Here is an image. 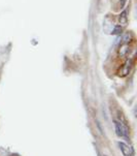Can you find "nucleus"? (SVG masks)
Segmentation results:
<instances>
[{
  "label": "nucleus",
  "instance_id": "f03ea898",
  "mask_svg": "<svg viewBox=\"0 0 137 156\" xmlns=\"http://www.w3.org/2000/svg\"><path fill=\"white\" fill-rule=\"evenodd\" d=\"M118 147H120L121 151L123 152V154L125 156H134V151L132 147H130L129 145L125 144L123 142H120L118 143Z\"/></svg>",
  "mask_w": 137,
  "mask_h": 156
},
{
  "label": "nucleus",
  "instance_id": "f257e3e1",
  "mask_svg": "<svg viewBox=\"0 0 137 156\" xmlns=\"http://www.w3.org/2000/svg\"><path fill=\"white\" fill-rule=\"evenodd\" d=\"M115 133L118 136L126 137L128 139L130 136V130H129L128 126L126 124H124L122 121H115Z\"/></svg>",
  "mask_w": 137,
  "mask_h": 156
},
{
  "label": "nucleus",
  "instance_id": "0eeeda50",
  "mask_svg": "<svg viewBox=\"0 0 137 156\" xmlns=\"http://www.w3.org/2000/svg\"><path fill=\"white\" fill-rule=\"evenodd\" d=\"M122 32H123L122 27H121V26H118V25H117V26H115L114 30L111 31V34H115V35H118V34H121Z\"/></svg>",
  "mask_w": 137,
  "mask_h": 156
},
{
  "label": "nucleus",
  "instance_id": "39448f33",
  "mask_svg": "<svg viewBox=\"0 0 137 156\" xmlns=\"http://www.w3.org/2000/svg\"><path fill=\"white\" fill-rule=\"evenodd\" d=\"M128 53V46L127 44H123L120 48V51H118V56L120 57H125Z\"/></svg>",
  "mask_w": 137,
  "mask_h": 156
},
{
  "label": "nucleus",
  "instance_id": "7ed1b4c3",
  "mask_svg": "<svg viewBox=\"0 0 137 156\" xmlns=\"http://www.w3.org/2000/svg\"><path fill=\"white\" fill-rule=\"evenodd\" d=\"M131 67H132V59H129L126 61L125 64L123 65L122 69L120 70V76H126L129 73H130Z\"/></svg>",
  "mask_w": 137,
  "mask_h": 156
},
{
  "label": "nucleus",
  "instance_id": "20e7f679",
  "mask_svg": "<svg viewBox=\"0 0 137 156\" xmlns=\"http://www.w3.org/2000/svg\"><path fill=\"white\" fill-rule=\"evenodd\" d=\"M118 22L121 23V25H126L128 23V17H127V10H124L121 12V15L118 16Z\"/></svg>",
  "mask_w": 137,
  "mask_h": 156
},
{
  "label": "nucleus",
  "instance_id": "423d86ee",
  "mask_svg": "<svg viewBox=\"0 0 137 156\" xmlns=\"http://www.w3.org/2000/svg\"><path fill=\"white\" fill-rule=\"evenodd\" d=\"M131 39H132V36H131V34H130V33L124 34L123 37H122V41H123L122 44H128L131 41Z\"/></svg>",
  "mask_w": 137,
  "mask_h": 156
},
{
  "label": "nucleus",
  "instance_id": "6e6552de",
  "mask_svg": "<svg viewBox=\"0 0 137 156\" xmlns=\"http://www.w3.org/2000/svg\"><path fill=\"white\" fill-rule=\"evenodd\" d=\"M126 2H127V0H120V3H118V6H120V9H123V7L125 6Z\"/></svg>",
  "mask_w": 137,
  "mask_h": 156
}]
</instances>
